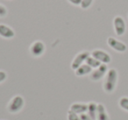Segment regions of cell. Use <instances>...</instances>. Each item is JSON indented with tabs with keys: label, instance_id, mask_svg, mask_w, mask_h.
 I'll use <instances>...</instances> for the list:
<instances>
[{
	"label": "cell",
	"instance_id": "1",
	"mask_svg": "<svg viewBox=\"0 0 128 120\" xmlns=\"http://www.w3.org/2000/svg\"><path fill=\"white\" fill-rule=\"evenodd\" d=\"M118 82V73L116 68H110L104 78L103 90L105 93L112 94L115 91Z\"/></svg>",
	"mask_w": 128,
	"mask_h": 120
},
{
	"label": "cell",
	"instance_id": "2",
	"mask_svg": "<svg viewBox=\"0 0 128 120\" xmlns=\"http://www.w3.org/2000/svg\"><path fill=\"white\" fill-rule=\"evenodd\" d=\"M25 106V99L23 98L22 96L17 95L13 96L10 100V102L7 104V110L12 114L18 113L23 109Z\"/></svg>",
	"mask_w": 128,
	"mask_h": 120
},
{
	"label": "cell",
	"instance_id": "3",
	"mask_svg": "<svg viewBox=\"0 0 128 120\" xmlns=\"http://www.w3.org/2000/svg\"><path fill=\"white\" fill-rule=\"evenodd\" d=\"M113 29L115 32L116 35L121 37L123 36L126 32V23L124 21V18L122 16H118L114 17L113 18Z\"/></svg>",
	"mask_w": 128,
	"mask_h": 120
},
{
	"label": "cell",
	"instance_id": "4",
	"mask_svg": "<svg viewBox=\"0 0 128 120\" xmlns=\"http://www.w3.org/2000/svg\"><path fill=\"white\" fill-rule=\"evenodd\" d=\"M109 68L106 64H101V66L96 69H93L91 74H90V79L93 82H98L100 80L104 79V76H106Z\"/></svg>",
	"mask_w": 128,
	"mask_h": 120
},
{
	"label": "cell",
	"instance_id": "5",
	"mask_svg": "<svg viewBox=\"0 0 128 120\" xmlns=\"http://www.w3.org/2000/svg\"><path fill=\"white\" fill-rule=\"evenodd\" d=\"M90 55L92 57H94L95 59H96L98 60H99L102 64L108 65L112 62V56H110V54L103 49H94L90 53Z\"/></svg>",
	"mask_w": 128,
	"mask_h": 120
},
{
	"label": "cell",
	"instance_id": "6",
	"mask_svg": "<svg viewBox=\"0 0 128 120\" xmlns=\"http://www.w3.org/2000/svg\"><path fill=\"white\" fill-rule=\"evenodd\" d=\"M107 44L112 49L118 53H124L127 50V46L126 43L114 37H109L107 39Z\"/></svg>",
	"mask_w": 128,
	"mask_h": 120
},
{
	"label": "cell",
	"instance_id": "7",
	"mask_svg": "<svg viewBox=\"0 0 128 120\" xmlns=\"http://www.w3.org/2000/svg\"><path fill=\"white\" fill-rule=\"evenodd\" d=\"M29 51H30V54L32 56L38 58V57H40L41 55L44 54L45 51H46V46L40 40L34 41L30 46Z\"/></svg>",
	"mask_w": 128,
	"mask_h": 120
},
{
	"label": "cell",
	"instance_id": "8",
	"mask_svg": "<svg viewBox=\"0 0 128 120\" xmlns=\"http://www.w3.org/2000/svg\"><path fill=\"white\" fill-rule=\"evenodd\" d=\"M90 55V53L89 51H82L76 54L74 58V60L71 62V68L73 70H76L81 65L85 63L88 57Z\"/></svg>",
	"mask_w": 128,
	"mask_h": 120
},
{
	"label": "cell",
	"instance_id": "9",
	"mask_svg": "<svg viewBox=\"0 0 128 120\" xmlns=\"http://www.w3.org/2000/svg\"><path fill=\"white\" fill-rule=\"evenodd\" d=\"M70 110L78 115L87 113L88 104H84V102H74V104H72L70 105Z\"/></svg>",
	"mask_w": 128,
	"mask_h": 120
},
{
	"label": "cell",
	"instance_id": "10",
	"mask_svg": "<svg viewBox=\"0 0 128 120\" xmlns=\"http://www.w3.org/2000/svg\"><path fill=\"white\" fill-rule=\"evenodd\" d=\"M0 36L4 39H12L15 36V32L9 26L0 24Z\"/></svg>",
	"mask_w": 128,
	"mask_h": 120
},
{
	"label": "cell",
	"instance_id": "11",
	"mask_svg": "<svg viewBox=\"0 0 128 120\" xmlns=\"http://www.w3.org/2000/svg\"><path fill=\"white\" fill-rule=\"evenodd\" d=\"M96 120H110V116L107 112L106 108L103 104H98Z\"/></svg>",
	"mask_w": 128,
	"mask_h": 120
},
{
	"label": "cell",
	"instance_id": "12",
	"mask_svg": "<svg viewBox=\"0 0 128 120\" xmlns=\"http://www.w3.org/2000/svg\"><path fill=\"white\" fill-rule=\"evenodd\" d=\"M93 69L90 67L89 65H87L86 63L81 65L76 70H75V74L76 76H85L88 74H90Z\"/></svg>",
	"mask_w": 128,
	"mask_h": 120
},
{
	"label": "cell",
	"instance_id": "13",
	"mask_svg": "<svg viewBox=\"0 0 128 120\" xmlns=\"http://www.w3.org/2000/svg\"><path fill=\"white\" fill-rule=\"evenodd\" d=\"M87 114L90 116L92 120H96V114H98V104L95 102H88V110Z\"/></svg>",
	"mask_w": 128,
	"mask_h": 120
},
{
	"label": "cell",
	"instance_id": "14",
	"mask_svg": "<svg viewBox=\"0 0 128 120\" xmlns=\"http://www.w3.org/2000/svg\"><path fill=\"white\" fill-rule=\"evenodd\" d=\"M85 63L87 64V65H89L92 69L98 68L99 67V66H101V64H102L99 60H98L96 59H95L94 57H92L91 55H90V56L88 57L87 60H86V62H85Z\"/></svg>",
	"mask_w": 128,
	"mask_h": 120
},
{
	"label": "cell",
	"instance_id": "15",
	"mask_svg": "<svg viewBox=\"0 0 128 120\" xmlns=\"http://www.w3.org/2000/svg\"><path fill=\"white\" fill-rule=\"evenodd\" d=\"M118 106L123 110L128 112V96H122L118 100Z\"/></svg>",
	"mask_w": 128,
	"mask_h": 120
},
{
	"label": "cell",
	"instance_id": "16",
	"mask_svg": "<svg viewBox=\"0 0 128 120\" xmlns=\"http://www.w3.org/2000/svg\"><path fill=\"white\" fill-rule=\"evenodd\" d=\"M93 1L94 0H82V4H81V8L84 10H86L88 8H90L93 4Z\"/></svg>",
	"mask_w": 128,
	"mask_h": 120
},
{
	"label": "cell",
	"instance_id": "17",
	"mask_svg": "<svg viewBox=\"0 0 128 120\" xmlns=\"http://www.w3.org/2000/svg\"><path fill=\"white\" fill-rule=\"evenodd\" d=\"M68 120H81L80 115L76 114L72 111H68Z\"/></svg>",
	"mask_w": 128,
	"mask_h": 120
},
{
	"label": "cell",
	"instance_id": "18",
	"mask_svg": "<svg viewBox=\"0 0 128 120\" xmlns=\"http://www.w3.org/2000/svg\"><path fill=\"white\" fill-rule=\"evenodd\" d=\"M7 8L4 6H3L2 4H0V18H4L7 15Z\"/></svg>",
	"mask_w": 128,
	"mask_h": 120
},
{
	"label": "cell",
	"instance_id": "19",
	"mask_svg": "<svg viewBox=\"0 0 128 120\" xmlns=\"http://www.w3.org/2000/svg\"><path fill=\"white\" fill-rule=\"evenodd\" d=\"M6 79H7V74H6V72L4 70H0V83L4 82Z\"/></svg>",
	"mask_w": 128,
	"mask_h": 120
},
{
	"label": "cell",
	"instance_id": "20",
	"mask_svg": "<svg viewBox=\"0 0 128 120\" xmlns=\"http://www.w3.org/2000/svg\"><path fill=\"white\" fill-rule=\"evenodd\" d=\"M68 1L73 6H81L82 0H68Z\"/></svg>",
	"mask_w": 128,
	"mask_h": 120
},
{
	"label": "cell",
	"instance_id": "21",
	"mask_svg": "<svg viewBox=\"0 0 128 120\" xmlns=\"http://www.w3.org/2000/svg\"><path fill=\"white\" fill-rule=\"evenodd\" d=\"M81 116V120H92L90 118V116L87 114V113H84V114L80 115Z\"/></svg>",
	"mask_w": 128,
	"mask_h": 120
},
{
	"label": "cell",
	"instance_id": "22",
	"mask_svg": "<svg viewBox=\"0 0 128 120\" xmlns=\"http://www.w3.org/2000/svg\"><path fill=\"white\" fill-rule=\"evenodd\" d=\"M127 17H128V15H127Z\"/></svg>",
	"mask_w": 128,
	"mask_h": 120
}]
</instances>
